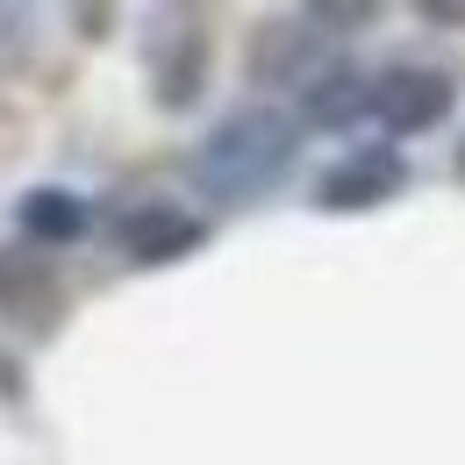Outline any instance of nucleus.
Instances as JSON below:
<instances>
[{
  "mask_svg": "<svg viewBox=\"0 0 465 465\" xmlns=\"http://www.w3.org/2000/svg\"><path fill=\"white\" fill-rule=\"evenodd\" d=\"M293 143H301V122H293L287 108H272V101L230 108V115L201 136L193 179H201V193H215V201H251V193L280 186V173L293 165Z\"/></svg>",
  "mask_w": 465,
  "mask_h": 465,
  "instance_id": "obj_1",
  "label": "nucleus"
},
{
  "mask_svg": "<svg viewBox=\"0 0 465 465\" xmlns=\"http://www.w3.org/2000/svg\"><path fill=\"white\" fill-rule=\"evenodd\" d=\"M451 108H459L451 72H437V64H387V72H372V108H365V122H380L387 136H422Z\"/></svg>",
  "mask_w": 465,
  "mask_h": 465,
  "instance_id": "obj_2",
  "label": "nucleus"
},
{
  "mask_svg": "<svg viewBox=\"0 0 465 465\" xmlns=\"http://www.w3.org/2000/svg\"><path fill=\"white\" fill-rule=\"evenodd\" d=\"M401 151H387V143H372V151H351L337 158L330 173L315 179V208H330V215H351V208H380V201H394L401 193Z\"/></svg>",
  "mask_w": 465,
  "mask_h": 465,
  "instance_id": "obj_3",
  "label": "nucleus"
},
{
  "mask_svg": "<svg viewBox=\"0 0 465 465\" xmlns=\"http://www.w3.org/2000/svg\"><path fill=\"white\" fill-rule=\"evenodd\" d=\"M201 236H208L201 215H186L173 201H143V208L122 215V258H129V265H173V258H186Z\"/></svg>",
  "mask_w": 465,
  "mask_h": 465,
  "instance_id": "obj_4",
  "label": "nucleus"
},
{
  "mask_svg": "<svg viewBox=\"0 0 465 465\" xmlns=\"http://www.w3.org/2000/svg\"><path fill=\"white\" fill-rule=\"evenodd\" d=\"M322 72V44H315V22L293 15V22H265L251 36V79L265 86H308Z\"/></svg>",
  "mask_w": 465,
  "mask_h": 465,
  "instance_id": "obj_5",
  "label": "nucleus"
},
{
  "mask_svg": "<svg viewBox=\"0 0 465 465\" xmlns=\"http://www.w3.org/2000/svg\"><path fill=\"white\" fill-rule=\"evenodd\" d=\"M365 108H372V72L344 58H330L301 86V122H315V129H351V122H365Z\"/></svg>",
  "mask_w": 465,
  "mask_h": 465,
  "instance_id": "obj_6",
  "label": "nucleus"
},
{
  "mask_svg": "<svg viewBox=\"0 0 465 465\" xmlns=\"http://www.w3.org/2000/svg\"><path fill=\"white\" fill-rule=\"evenodd\" d=\"M15 223H22L29 243H79L86 236V201L64 193V186H29L15 201Z\"/></svg>",
  "mask_w": 465,
  "mask_h": 465,
  "instance_id": "obj_7",
  "label": "nucleus"
},
{
  "mask_svg": "<svg viewBox=\"0 0 465 465\" xmlns=\"http://www.w3.org/2000/svg\"><path fill=\"white\" fill-rule=\"evenodd\" d=\"M0 301H7V308H29V301H36V308H51V272H44V265H29V280H22V258L7 251V258H0Z\"/></svg>",
  "mask_w": 465,
  "mask_h": 465,
  "instance_id": "obj_8",
  "label": "nucleus"
}]
</instances>
